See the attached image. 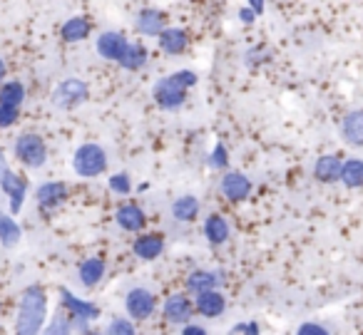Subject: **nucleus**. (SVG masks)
Wrapping results in <instances>:
<instances>
[{"instance_id": "obj_1", "label": "nucleus", "mask_w": 363, "mask_h": 335, "mask_svg": "<svg viewBox=\"0 0 363 335\" xmlns=\"http://www.w3.org/2000/svg\"><path fill=\"white\" fill-rule=\"evenodd\" d=\"M48 318V295L40 285H28L18 300V318H16V333L21 335H35L45 328Z\"/></svg>"}, {"instance_id": "obj_2", "label": "nucleus", "mask_w": 363, "mask_h": 335, "mask_svg": "<svg viewBox=\"0 0 363 335\" xmlns=\"http://www.w3.org/2000/svg\"><path fill=\"white\" fill-rule=\"evenodd\" d=\"M13 154L28 169H40L48 161V144L40 135L35 132H23L18 135V140L13 142Z\"/></svg>"}, {"instance_id": "obj_3", "label": "nucleus", "mask_w": 363, "mask_h": 335, "mask_svg": "<svg viewBox=\"0 0 363 335\" xmlns=\"http://www.w3.org/2000/svg\"><path fill=\"white\" fill-rule=\"evenodd\" d=\"M72 169L82 179H95L107 169V152L95 142L80 144L72 154Z\"/></svg>"}, {"instance_id": "obj_4", "label": "nucleus", "mask_w": 363, "mask_h": 335, "mask_svg": "<svg viewBox=\"0 0 363 335\" xmlns=\"http://www.w3.org/2000/svg\"><path fill=\"white\" fill-rule=\"evenodd\" d=\"M90 97V87L80 77H67L52 92V107L57 110H75V107L85 105Z\"/></svg>"}, {"instance_id": "obj_5", "label": "nucleus", "mask_w": 363, "mask_h": 335, "mask_svg": "<svg viewBox=\"0 0 363 335\" xmlns=\"http://www.w3.org/2000/svg\"><path fill=\"white\" fill-rule=\"evenodd\" d=\"M60 298H62V305H65V310L70 313V318H72V328L87 330V325H90L92 320L100 318V308H97L95 303L77 298V295L70 293L67 288H60Z\"/></svg>"}, {"instance_id": "obj_6", "label": "nucleus", "mask_w": 363, "mask_h": 335, "mask_svg": "<svg viewBox=\"0 0 363 335\" xmlns=\"http://www.w3.org/2000/svg\"><path fill=\"white\" fill-rule=\"evenodd\" d=\"M152 95H155L157 105H160L162 110H167V112H177L182 105H184V102H187V90H184V87H182L172 75L157 80Z\"/></svg>"}, {"instance_id": "obj_7", "label": "nucleus", "mask_w": 363, "mask_h": 335, "mask_svg": "<svg viewBox=\"0 0 363 335\" xmlns=\"http://www.w3.org/2000/svg\"><path fill=\"white\" fill-rule=\"evenodd\" d=\"M194 303L187 293H172L162 305V315L169 325H184L192 320Z\"/></svg>"}, {"instance_id": "obj_8", "label": "nucleus", "mask_w": 363, "mask_h": 335, "mask_svg": "<svg viewBox=\"0 0 363 335\" xmlns=\"http://www.w3.org/2000/svg\"><path fill=\"white\" fill-rule=\"evenodd\" d=\"M125 308L132 320H147L155 313L157 298H155V293L147 288H132L130 293L125 295Z\"/></svg>"}, {"instance_id": "obj_9", "label": "nucleus", "mask_w": 363, "mask_h": 335, "mask_svg": "<svg viewBox=\"0 0 363 335\" xmlns=\"http://www.w3.org/2000/svg\"><path fill=\"white\" fill-rule=\"evenodd\" d=\"M0 189L11 199V214H18V211L23 209V201H26V194H28V179L8 169L6 174L0 176Z\"/></svg>"}, {"instance_id": "obj_10", "label": "nucleus", "mask_w": 363, "mask_h": 335, "mask_svg": "<svg viewBox=\"0 0 363 335\" xmlns=\"http://www.w3.org/2000/svg\"><path fill=\"white\" fill-rule=\"evenodd\" d=\"M219 189L227 196V201L242 204V201H247V196L252 194V181H249V176L242 174V171H227V174L222 176Z\"/></svg>"}, {"instance_id": "obj_11", "label": "nucleus", "mask_w": 363, "mask_h": 335, "mask_svg": "<svg viewBox=\"0 0 363 335\" xmlns=\"http://www.w3.org/2000/svg\"><path fill=\"white\" fill-rule=\"evenodd\" d=\"M67 184H62V181H45V184H40L35 189V201L40 209H57V206H62L67 201Z\"/></svg>"}, {"instance_id": "obj_12", "label": "nucleus", "mask_w": 363, "mask_h": 335, "mask_svg": "<svg viewBox=\"0 0 363 335\" xmlns=\"http://www.w3.org/2000/svg\"><path fill=\"white\" fill-rule=\"evenodd\" d=\"M127 38L122 35V33H115V30H107L102 33L100 38H97L95 47H97V55L102 57V60H110V62H117L122 57V52H125L127 47Z\"/></svg>"}, {"instance_id": "obj_13", "label": "nucleus", "mask_w": 363, "mask_h": 335, "mask_svg": "<svg viewBox=\"0 0 363 335\" xmlns=\"http://www.w3.org/2000/svg\"><path fill=\"white\" fill-rule=\"evenodd\" d=\"M132 251L140 261H155L164 251V236L162 234H140L132 244Z\"/></svg>"}, {"instance_id": "obj_14", "label": "nucleus", "mask_w": 363, "mask_h": 335, "mask_svg": "<svg viewBox=\"0 0 363 335\" xmlns=\"http://www.w3.org/2000/svg\"><path fill=\"white\" fill-rule=\"evenodd\" d=\"M224 308H227V298L217 288L204 290V293H199L194 298V310L199 315H204V318H217V315L224 313Z\"/></svg>"}, {"instance_id": "obj_15", "label": "nucleus", "mask_w": 363, "mask_h": 335, "mask_svg": "<svg viewBox=\"0 0 363 335\" xmlns=\"http://www.w3.org/2000/svg\"><path fill=\"white\" fill-rule=\"evenodd\" d=\"M115 221L122 231H127V234H137V231L145 229L147 216L137 204H122L115 214Z\"/></svg>"}, {"instance_id": "obj_16", "label": "nucleus", "mask_w": 363, "mask_h": 335, "mask_svg": "<svg viewBox=\"0 0 363 335\" xmlns=\"http://www.w3.org/2000/svg\"><path fill=\"white\" fill-rule=\"evenodd\" d=\"M167 28V18L162 11H155V8H145L137 16V33L145 38H160V33Z\"/></svg>"}, {"instance_id": "obj_17", "label": "nucleus", "mask_w": 363, "mask_h": 335, "mask_svg": "<svg viewBox=\"0 0 363 335\" xmlns=\"http://www.w3.org/2000/svg\"><path fill=\"white\" fill-rule=\"evenodd\" d=\"M229 234H232V229L222 214H209L204 219V239L212 246H224L229 241Z\"/></svg>"}, {"instance_id": "obj_18", "label": "nucleus", "mask_w": 363, "mask_h": 335, "mask_svg": "<svg viewBox=\"0 0 363 335\" xmlns=\"http://www.w3.org/2000/svg\"><path fill=\"white\" fill-rule=\"evenodd\" d=\"M187 33L182 30V28H164L160 33V47L164 55H182V52L187 50Z\"/></svg>"}, {"instance_id": "obj_19", "label": "nucleus", "mask_w": 363, "mask_h": 335, "mask_svg": "<svg viewBox=\"0 0 363 335\" xmlns=\"http://www.w3.org/2000/svg\"><path fill=\"white\" fill-rule=\"evenodd\" d=\"M341 135L351 147H363V110H353L343 117Z\"/></svg>"}, {"instance_id": "obj_20", "label": "nucleus", "mask_w": 363, "mask_h": 335, "mask_svg": "<svg viewBox=\"0 0 363 335\" xmlns=\"http://www.w3.org/2000/svg\"><path fill=\"white\" fill-rule=\"evenodd\" d=\"M105 261L97 259V256H92V259H85L80 263V268H77V276H80V283L85 285V288H92V285H97L102 278H105Z\"/></svg>"}, {"instance_id": "obj_21", "label": "nucleus", "mask_w": 363, "mask_h": 335, "mask_svg": "<svg viewBox=\"0 0 363 335\" xmlns=\"http://www.w3.org/2000/svg\"><path fill=\"white\" fill-rule=\"evenodd\" d=\"M147 57H150V52H147V47L142 45V42H127L125 52H122V57L117 62H120L122 70H130V72H137L145 67Z\"/></svg>"}, {"instance_id": "obj_22", "label": "nucleus", "mask_w": 363, "mask_h": 335, "mask_svg": "<svg viewBox=\"0 0 363 335\" xmlns=\"http://www.w3.org/2000/svg\"><path fill=\"white\" fill-rule=\"evenodd\" d=\"M219 278H222V276L214 273V271L197 268V271H192V273L187 276V290H189V293H194V295H199V293H204V290L217 288V285L222 283Z\"/></svg>"}, {"instance_id": "obj_23", "label": "nucleus", "mask_w": 363, "mask_h": 335, "mask_svg": "<svg viewBox=\"0 0 363 335\" xmlns=\"http://www.w3.org/2000/svg\"><path fill=\"white\" fill-rule=\"evenodd\" d=\"M341 164L343 161L338 159L336 154L318 157V161L313 164V176H316L318 181H323V184H331V181H336L338 174H341Z\"/></svg>"}, {"instance_id": "obj_24", "label": "nucleus", "mask_w": 363, "mask_h": 335, "mask_svg": "<svg viewBox=\"0 0 363 335\" xmlns=\"http://www.w3.org/2000/svg\"><path fill=\"white\" fill-rule=\"evenodd\" d=\"M338 181L348 189H361L363 186V159H346L341 164V174H338Z\"/></svg>"}, {"instance_id": "obj_25", "label": "nucleus", "mask_w": 363, "mask_h": 335, "mask_svg": "<svg viewBox=\"0 0 363 335\" xmlns=\"http://www.w3.org/2000/svg\"><path fill=\"white\" fill-rule=\"evenodd\" d=\"M90 21L87 18H82V16H77V18H70V21L62 25V30H60V38L65 42H82L87 35H90Z\"/></svg>"}, {"instance_id": "obj_26", "label": "nucleus", "mask_w": 363, "mask_h": 335, "mask_svg": "<svg viewBox=\"0 0 363 335\" xmlns=\"http://www.w3.org/2000/svg\"><path fill=\"white\" fill-rule=\"evenodd\" d=\"M172 216H174L177 221H184V224H189V221H194L199 216V201L197 196L187 194V196H179V199L172 204Z\"/></svg>"}, {"instance_id": "obj_27", "label": "nucleus", "mask_w": 363, "mask_h": 335, "mask_svg": "<svg viewBox=\"0 0 363 335\" xmlns=\"http://www.w3.org/2000/svg\"><path fill=\"white\" fill-rule=\"evenodd\" d=\"M26 102V85L21 80H3L0 82V105L21 107Z\"/></svg>"}, {"instance_id": "obj_28", "label": "nucleus", "mask_w": 363, "mask_h": 335, "mask_svg": "<svg viewBox=\"0 0 363 335\" xmlns=\"http://www.w3.org/2000/svg\"><path fill=\"white\" fill-rule=\"evenodd\" d=\"M23 239V231L18 226V221H13V216L8 214H0V244L3 246H18Z\"/></svg>"}, {"instance_id": "obj_29", "label": "nucleus", "mask_w": 363, "mask_h": 335, "mask_svg": "<svg viewBox=\"0 0 363 335\" xmlns=\"http://www.w3.org/2000/svg\"><path fill=\"white\" fill-rule=\"evenodd\" d=\"M107 184H110V189L115 191V194H120V196H127L132 191V179H130V174H127V171L112 174Z\"/></svg>"}, {"instance_id": "obj_30", "label": "nucleus", "mask_w": 363, "mask_h": 335, "mask_svg": "<svg viewBox=\"0 0 363 335\" xmlns=\"http://www.w3.org/2000/svg\"><path fill=\"white\" fill-rule=\"evenodd\" d=\"M48 333H60V335H67V333H72V318H70V313H57L55 318H52V323L48 325Z\"/></svg>"}, {"instance_id": "obj_31", "label": "nucleus", "mask_w": 363, "mask_h": 335, "mask_svg": "<svg viewBox=\"0 0 363 335\" xmlns=\"http://www.w3.org/2000/svg\"><path fill=\"white\" fill-rule=\"evenodd\" d=\"M18 120H21V107L0 105V130H11Z\"/></svg>"}, {"instance_id": "obj_32", "label": "nucleus", "mask_w": 363, "mask_h": 335, "mask_svg": "<svg viewBox=\"0 0 363 335\" xmlns=\"http://www.w3.org/2000/svg\"><path fill=\"white\" fill-rule=\"evenodd\" d=\"M209 166L212 169H227V164H229V152H227V147L224 144H214V149H212V154H209Z\"/></svg>"}, {"instance_id": "obj_33", "label": "nucleus", "mask_w": 363, "mask_h": 335, "mask_svg": "<svg viewBox=\"0 0 363 335\" xmlns=\"http://www.w3.org/2000/svg\"><path fill=\"white\" fill-rule=\"evenodd\" d=\"M107 333L110 335H132L135 333V325L127 318H112V323L107 325Z\"/></svg>"}, {"instance_id": "obj_34", "label": "nucleus", "mask_w": 363, "mask_h": 335, "mask_svg": "<svg viewBox=\"0 0 363 335\" xmlns=\"http://www.w3.org/2000/svg\"><path fill=\"white\" fill-rule=\"evenodd\" d=\"M174 77L177 82H179L184 90H189V87H194L199 82V77H197V72H192V70H179V72H174Z\"/></svg>"}, {"instance_id": "obj_35", "label": "nucleus", "mask_w": 363, "mask_h": 335, "mask_svg": "<svg viewBox=\"0 0 363 335\" xmlns=\"http://www.w3.org/2000/svg\"><path fill=\"white\" fill-rule=\"evenodd\" d=\"M328 330L321 328V325L316 323H303L301 328H298V335H326Z\"/></svg>"}, {"instance_id": "obj_36", "label": "nucleus", "mask_w": 363, "mask_h": 335, "mask_svg": "<svg viewBox=\"0 0 363 335\" xmlns=\"http://www.w3.org/2000/svg\"><path fill=\"white\" fill-rule=\"evenodd\" d=\"M257 13H254L252 11V8H242V11H239V21H242V23H247V25H252V23H257Z\"/></svg>"}, {"instance_id": "obj_37", "label": "nucleus", "mask_w": 363, "mask_h": 335, "mask_svg": "<svg viewBox=\"0 0 363 335\" xmlns=\"http://www.w3.org/2000/svg\"><path fill=\"white\" fill-rule=\"evenodd\" d=\"M234 333H252V335H257L259 333V325L257 323H239V325H234Z\"/></svg>"}, {"instance_id": "obj_38", "label": "nucleus", "mask_w": 363, "mask_h": 335, "mask_svg": "<svg viewBox=\"0 0 363 335\" xmlns=\"http://www.w3.org/2000/svg\"><path fill=\"white\" fill-rule=\"evenodd\" d=\"M182 333H184V335H207V330H204V328H199V325L184 323V328H182Z\"/></svg>"}, {"instance_id": "obj_39", "label": "nucleus", "mask_w": 363, "mask_h": 335, "mask_svg": "<svg viewBox=\"0 0 363 335\" xmlns=\"http://www.w3.org/2000/svg\"><path fill=\"white\" fill-rule=\"evenodd\" d=\"M247 6L252 8L257 16H262L264 13V8H267V0H247Z\"/></svg>"}, {"instance_id": "obj_40", "label": "nucleus", "mask_w": 363, "mask_h": 335, "mask_svg": "<svg viewBox=\"0 0 363 335\" xmlns=\"http://www.w3.org/2000/svg\"><path fill=\"white\" fill-rule=\"evenodd\" d=\"M8 171V161H6V154H3V149H0V176Z\"/></svg>"}, {"instance_id": "obj_41", "label": "nucleus", "mask_w": 363, "mask_h": 335, "mask_svg": "<svg viewBox=\"0 0 363 335\" xmlns=\"http://www.w3.org/2000/svg\"><path fill=\"white\" fill-rule=\"evenodd\" d=\"M6 72H8V67H6V62H3V57H0V82L6 80Z\"/></svg>"}]
</instances>
